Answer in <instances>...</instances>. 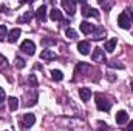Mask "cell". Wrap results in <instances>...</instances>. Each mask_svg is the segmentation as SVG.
<instances>
[{
	"instance_id": "6da1fadb",
	"label": "cell",
	"mask_w": 133,
	"mask_h": 131,
	"mask_svg": "<svg viewBox=\"0 0 133 131\" xmlns=\"http://www.w3.org/2000/svg\"><path fill=\"white\" fill-rule=\"evenodd\" d=\"M95 97H96L95 100H96V106H98L99 111H105V113H107V111L111 108V102L105 97V96H102V94H96Z\"/></svg>"
},
{
	"instance_id": "7a4b0ae2",
	"label": "cell",
	"mask_w": 133,
	"mask_h": 131,
	"mask_svg": "<svg viewBox=\"0 0 133 131\" xmlns=\"http://www.w3.org/2000/svg\"><path fill=\"white\" fill-rule=\"evenodd\" d=\"M20 49H22L25 54L33 56L34 53H36V45H34V42H31V40H23L22 45H20Z\"/></svg>"
},
{
	"instance_id": "3957f363",
	"label": "cell",
	"mask_w": 133,
	"mask_h": 131,
	"mask_svg": "<svg viewBox=\"0 0 133 131\" xmlns=\"http://www.w3.org/2000/svg\"><path fill=\"white\" fill-rule=\"evenodd\" d=\"M91 59H93V62H98V63H104V62H107L102 48H95V51H93V54H91Z\"/></svg>"
},
{
	"instance_id": "277c9868",
	"label": "cell",
	"mask_w": 133,
	"mask_h": 131,
	"mask_svg": "<svg viewBox=\"0 0 133 131\" xmlns=\"http://www.w3.org/2000/svg\"><path fill=\"white\" fill-rule=\"evenodd\" d=\"M118 25H119L122 30H129V28H130V17H129L127 12L119 14V17H118Z\"/></svg>"
},
{
	"instance_id": "5b68a950",
	"label": "cell",
	"mask_w": 133,
	"mask_h": 131,
	"mask_svg": "<svg viewBox=\"0 0 133 131\" xmlns=\"http://www.w3.org/2000/svg\"><path fill=\"white\" fill-rule=\"evenodd\" d=\"M62 8L65 9L70 16L76 14V2L74 0H62Z\"/></svg>"
},
{
	"instance_id": "8992f818",
	"label": "cell",
	"mask_w": 133,
	"mask_h": 131,
	"mask_svg": "<svg viewBox=\"0 0 133 131\" xmlns=\"http://www.w3.org/2000/svg\"><path fill=\"white\" fill-rule=\"evenodd\" d=\"M34 122H36V116H34L33 113L23 114V119H22V127L23 128H31L34 125Z\"/></svg>"
},
{
	"instance_id": "52a82bcc",
	"label": "cell",
	"mask_w": 133,
	"mask_h": 131,
	"mask_svg": "<svg viewBox=\"0 0 133 131\" xmlns=\"http://www.w3.org/2000/svg\"><path fill=\"white\" fill-rule=\"evenodd\" d=\"M82 16L84 17H90V16H93V17H96V19H99V12H98V9H95V8H90L88 5H82Z\"/></svg>"
},
{
	"instance_id": "ba28073f",
	"label": "cell",
	"mask_w": 133,
	"mask_h": 131,
	"mask_svg": "<svg viewBox=\"0 0 133 131\" xmlns=\"http://www.w3.org/2000/svg\"><path fill=\"white\" fill-rule=\"evenodd\" d=\"M34 14H36V17H37L39 22H45V20H46V6H45V5L39 6Z\"/></svg>"
},
{
	"instance_id": "9c48e42d",
	"label": "cell",
	"mask_w": 133,
	"mask_h": 131,
	"mask_svg": "<svg viewBox=\"0 0 133 131\" xmlns=\"http://www.w3.org/2000/svg\"><path fill=\"white\" fill-rule=\"evenodd\" d=\"M77 49H79V53H81V54L87 56V54H90L91 45H90V42H79V43H77Z\"/></svg>"
},
{
	"instance_id": "30bf717a",
	"label": "cell",
	"mask_w": 133,
	"mask_h": 131,
	"mask_svg": "<svg viewBox=\"0 0 133 131\" xmlns=\"http://www.w3.org/2000/svg\"><path fill=\"white\" fill-rule=\"evenodd\" d=\"M56 57H57L56 53L51 51V49H43V51L40 53V59H42V60H54Z\"/></svg>"
},
{
	"instance_id": "8fae6325",
	"label": "cell",
	"mask_w": 133,
	"mask_h": 131,
	"mask_svg": "<svg viewBox=\"0 0 133 131\" xmlns=\"http://www.w3.org/2000/svg\"><path fill=\"white\" fill-rule=\"evenodd\" d=\"M79 28H81V31L84 34H91L95 31V26H93L91 23H88V22H82V23L79 25Z\"/></svg>"
},
{
	"instance_id": "7c38bea8",
	"label": "cell",
	"mask_w": 133,
	"mask_h": 131,
	"mask_svg": "<svg viewBox=\"0 0 133 131\" xmlns=\"http://www.w3.org/2000/svg\"><path fill=\"white\" fill-rule=\"evenodd\" d=\"M93 40H102L104 37H105V30L104 28H101V26H98V28H95V31H93Z\"/></svg>"
},
{
	"instance_id": "4fadbf2b",
	"label": "cell",
	"mask_w": 133,
	"mask_h": 131,
	"mask_svg": "<svg viewBox=\"0 0 133 131\" xmlns=\"http://www.w3.org/2000/svg\"><path fill=\"white\" fill-rule=\"evenodd\" d=\"M127 120H129V114H127L125 111H118V113H116V123L122 125V123H125Z\"/></svg>"
},
{
	"instance_id": "5bb4252c",
	"label": "cell",
	"mask_w": 133,
	"mask_h": 131,
	"mask_svg": "<svg viewBox=\"0 0 133 131\" xmlns=\"http://www.w3.org/2000/svg\"><path fill=\"white\" fill-rule=\"evenodd\" d=\"M19 37H20V30L19 28H14V30H11L9 34H8V42L14 43V42H17Z\"/></svg>"
},
{
	"instance_id": "9a60e30c",
	"label": "cell",
	"mask_w": 133,
	"mask_h": 131,
	"mask_svg": "<svg viewBox=\"0 0 133 131\" xmlns=\"http://www.w3.org/2000/svg\"><path fill=\"white\" fill-rule=\"evenodd\" d=\"M79 96L82 99V102H88L91 99V91L88 88H79Z\"/></svg>"
},
{
	"instance_id": "2e32d148",
	"label": "cell",
	"mask_w": 133,
	"mask_h": 131,
	"mask_svg": "<svg viewBox=\"0 0 133 131\" xmlns=\"http://www.w3.org/2000/svg\"><path fill=\"white\" fill-rule=\"evenodd\" d=\"M50 17H51V20H54V22H61V20H64V16H62V12H61L59 9H56V8H53V9H51V12H50Z\"/></svg>"
},
{
	"instance_id": "e0dca14e",
	"label": "cell",
	"mask_w": 133,
	"mask_h": 131,
	"mask_svg": "<svg viewBox=\"0 0 133 131\" xmlns=\"http://www.w3.org/2000/svg\"><path fill=\"white\" fill-rule=\"evenodd\" d=\"M116 43H118V39H116V37L111 39V40H108V42L105 43V49H107V53H113L115 48H116Z\"/></svg>"
},
{
	"instance_id": "ac0fdd59",
	"label": "cell",
	"mask_w": 133,
	"mask_h": 131,
	"mask_svg": "<svg viewBox=\"0 0 133 131\" xmlns=\"http://www.w3.org/2000/svg\"><path fill=\"white\" fill-rule=\"evenodd\" d=\"M51 77H53V80L61 82V80L64 79V74H62V71H59V69H53V71H51Z\"/></svg>"
},
{
	"instance_id": "d6986e66",
	"label": "cell",
	"mask_w": 133,
	"mask_h": 131,
	"mask_svg": "<svg viewBox=\"0 0 133 131\" xmlns=\"http://www.w3.org/2000/svg\"><path fill=\"white\" fill-rule=\"evenodd\" d=\"M8 103H9V110H11V111H16L17 106H19L17 97H8Z\"/></svg>"
},
{
	"instance_id": "ffe728a7",
	"label": "cell",
	"mask_w": 133,
	"mask_h": 131,
	"mask_svg": "<svg viewBox=\"0 0 133 131\" xmlns=\"http://www.w3.org/2000/svg\"><path fill=\"white\" fill-rule=\"evenodd\" d=\"M90 66L87 65V63H79V65H76V69H74V74L76 76H79V74H82V71H85V69H88Z\"/></svg>"
},
{
	"instance_id": "44dd1931",
	"label": "cell",
	"mask_w": 133,
	"mask_h": 131,
	"mask_svg": "<svg viewBox=\"0 0 133 131\" xmlns=\"http://www.w3.org/2000/svg\"><path fill=\"white\" fill-rule=\"evenodd\" d=\"M33 16H34V12H31V11H28V12H25V14H23V17H22V19H19V22H20V23L30 22V20L33 19Z\"/></svg>"
},
{
	"instance_id": "7402d4cb",
	"label": "cell",
	"mask_w": 133,
	"mask_h": 131,
	"mask_svg": "<svg viewBox=\"0 0 133 131\" xmlns=\"http://www.w3.org/2000/svg\"><path fill=\"white\" fill-rule=\"evenodd\" d=\"M99 3H101V6L104 8V11H108V9H111V6L115 5L113 2H105V0H101Z\"/></svg>"
},
{
	"instance_id": "603a6c76",
	"label": "cell",
	"mask_w": 133,
	"mask_h": 131,
	"mask_svg": "<svg viewBox=\"0 0 133 131\" xmlns=\"http://www.w3.org/2000/svg\"><path fill=\"white\" fill-rule=\"evenodd\" d=\"M65 35L68 39H76L77 37V33L74 31V30H71V28H66L65 30Z\"/></svg>"
},
{
	"instance_id": "cb8c5ba5",
	"label": "cell",
	"mask_w": 133,
	"mask_h": 131,
	"mask_svg": "<svg viewBox=\"0 0 133 131\" xmlns=\"http://www.w3.org/2000/svg\"><path fill=\"white\" fill-rule=\"evenodd\" d=\"M8 28L5 26V25H0V40H3L5 37H8Z\"/></svg>"
},
{
	"instance_id": "d4e9b609",
	"label": "cell",
	"mask_w": 133,
	"mask_h": 131,
	"mask_svg": "<svg viewBox=\"0 0 133 131\" xmlns=\"http://www.w3.org/2000/svg\"><path fill=\"white\" fill-rule=\"evenodd\" d=\"M16 66H17L19 69L25 68V60H23L22 57H16Z\"/></svg>"
},
{
	"instance_id": "484cf974",
	"label": "cell",
	"mask_w": 133,
	"mask_h": 131,
	"mask_svg": "<svg viewBox=\"0 0 133 131\" xmlns=\"http://www.w3.org/2000/svg\"><path fill=\"white\" fill-rule=\"evenodd\" d=\"M28 82H30V85H31L33 88H36V86H37V79H36V76H34V74H30Z\"/></svg>"
},
{
	"instance_id": "4316f807",
	"label": "cell",
	"mask_w": 133,
	"mask_h": 131,
	"mask_svg": "<svg viewBox=\"0 0 133 131\" xmlns=\"http://www.w3.org/2000/svg\"><path fill=\"white\" fill-rule=\"evenodd\" d=\"M54 43H56L54 39H42V45H45V46H48V45H54Z\"/></svg>"
},
{
	"instance_id": "83f0119b",
	"label": "cell",
	"mask_w": 133,
	"mask_h": 131,
	"mask_svg": "<svg viewBox=\"0 0 133 131\" xmlns=\"http://www.w3.org/2000/svg\"><path fill=\"white\" fill-rule=\"evenodd\" d=\"M5 97H6V94H5V90H3V88L0 86V103H2L3 100H5Z\"/></svg>"
},
{
	"instance_id": "f1b7e54d",
	"label": "cell",
	"mask_w": 133,
	"mask_h": 131,
	"mask_svg": "<svg viewBox=\"0 0 133 131\" xmlns=\"http://www.w3.org/2000/svg\"><path fill=\"white\" fill-rule=\"evenodd\" d=\"M107 79H108V80H111V82H113V80H115V79H116V77H115V76H113V74H111V72H107Z\"/></svg>"
},
{
	"instance_id": "f546056e",
	"label": "cell",
	"mask_w": 133,
	"mask_h": 131,
	"mask_svg": "<svg viewBox=\"0 0 133 131\" xmlns=\"http://www.w3.org/2000/svg\"><path fill=\"white\" fill-rule=\"evenodd\" d=\"M127 131H133V120L129 123V127H127Z\"/></svg>"
},
{
	"instance_id": "4dcf8cb0",
	"label": "cell",
	"mask_w": 133,
	"mask_h": 131,
	"mask_svg": "<svg viewBox=\"0 0 133 131\" xmlns=\"http://www.w3.org/2000/svg\"><path fill=\"white\" fill-rule=\"evenodd\" d=\"M130 88H132V91H133V80H132V83H130Z\"/></svg>"
},
{
	"instance_id": "1f68e13d",
	"label": "cell",
	"mask_w": 133,
	"mask_h": 131,
	"mask_svg": "<svg viewBox=\"0 0 133 131\" xmlns=\"http://www.w3.org/2000/svg\"><path fill=\"white\" fill-rule=\"evenodd\" d=\"M132 20H133V12H132Z\"/></svg>"
}]
</instances>
